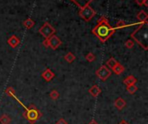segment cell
I'll return each mask as SVG.
<instances>
[{
    "instance_id": "obj_1",
    "label": "cell",
    "mask_w": 148,
    "mask_h": 124,
    "mask_svg": "<svg viewBox=\"0 0 148 124\" xmlns=\"http://www.w3.org/2000/svg\"><path fill=\"white\" fill-rule=\"evenodd\" d=\"M115 32V29L108 23V19L102 16L99 18L97 25L93 28L92 33L102 42H106Z\"/></svg>"
},
{
    "instance_id": "obj_2",
    "label": "cell",
    "mask_w": 148,
    "mask_h": 124,
    "mask_svg": "<svg viewBox=\"0 0 148 124\" xmlns=\"http://www.w3.org/2000/svg\"><path fill=\"white\" fill-rule=\"evenodd\" d=\"M131 37L144 49L147 50V38H148V28L147 22H140V26L132 33Z\"/></svg>"
},
{
    "instance_id": "obj_3",
    "label": "cell",
    "mask_w": 148,
    "mask_h": 124,
    "mask_svg": "<svg viewBox=\"0 0 148 124\" xmlns=\"http://www.w3.org/2000/svg\"><path fill=\"white\" fill-rule=\"evenodd\" d=\"M23 116L30 123L34 124L36 121H38L41 118L42 113L34 104H30L29 106L25 107V111L23 113Z\"/></svg>"
},
{
    "instance_id": "obj_4",
    "label": "cell",
    "mask_w": 148,
    "mask_h": 124,
    "mask_svg": "<svg viewBox=\"0 0 148 124\" xmlns=\"http://www.w3.org/2000/svg\"><path fill=\"white\" fill-rule=\"evenodd\" d=\"M79 15L86 22H89L95 16V11L94 10V9L90 5H87L84 8L80 9Z\"/></svg>"
},
{
    "instance_id": "obj_5",
    "label": "cell",
    "mask_w": 148,
    "mask_h": 124,
    "mask_svg": "<svg viewBox=\"0 0 148 124\" xmlns=\"http://www.w3.org/2000/svg\"><path fill=\"white\" fill-rule=\"evenodd\" d=\"M56 32V29L55 28L50 25L49 22H45L40 28H39V33L45 38V39H48L49 38L50 36H52Z\"/></svg>"
},
{
    "instance_id": "obj_6",
    "label": "cell",
    "mask_w": 148,
    "mask_h": 124,
    "mask_svg": "<svg viewBox=\"0 0 148 124\" xmlns=\"http://www.w3.org/2000/svg\"><path fill=\"white\" fill-rule=\"evenodd\" d=\"M111 73H111L110 69H108V67L107 66H105V65H103L101 67H99L96 70V72H95L96 76L100 79H101L102 81H106L111 76Z\"/></svg>"
},
{
    "instance_id": "obj_7",
    "label": "cell",
    "mask_w": 148,
    "mask_h": 124,
    "mask_svg": "<svg viewBox=\"0 0 148 124\" xmlns=\"http://www.w3.org/2000/svg\"><path fill=\"white\" fill-rule=\"evenodd\" d=\"M49 47H51L53 50H56L58 48V47L62 45V41L56 35H53L52 36L49 38Z\"/></svg>"
},
{
    "instance_id": "obj_8",
    "label": "cell",
    "mask_w": 148,
    "mask_h": 124,
    "mask_svg": "<svg viewBox=\"0 0 148 124\" xmlns=\"http://www.w3.org/2000/svg\"><path fill=\"white\" fill-rule=\"evenodd\" d=\"M8 44L12 47V48H16L19 44H20V40L16 35H11L9 39H8Z\"/></svg>"
},
{
    "instance_id": "obj_9",
    "label": "cell",
    "mask_w": 148,
    "mask_h": 124,
    "mask_svg": "<svg viewBox=\"0 0 148 124\" xmlns=\"http://www.w3.org/2000/svg\"><path fill=\"white\" fill-rule=\"evenodd\" d=\"M42 79L44 80H46L47 82H49V81H51L55 78V73L50 69H46L42 73Z\"/></svg>"
},
{
    "instance_id": "obj_10",
    "label": "cell",
    "mask_w": 148,
    "mask_h": 124,
    "mask_svg": "<svg viewBox=\"0 0 148 124\" xmlns=\"http://www.w3.org/2000/svg\"><path fill=\"white\" fill-rule=\"evenodd\" d=\"M88 92H89V94L91 95V96H93L94 98H97L101 93V88L98 86V85H93L90 89H89V91H88Z\"/></svg>"
},
{
    "instance_id": "obj_11",
    "label": "cell",
    "mask_w": 148,
    "mask_h": 124,
    "mask_svg": "<svg viewBox=\"0 0 148 124\" xmlns=\"http://www.w3.org/2000/svg\"><path fill=\"white\" fill-rule=\"evenodd\" d=\"M126 101L122 98H118L115 101H114V106L115 108H117L119 110H121L122 109H124L126 107Z\"/></svg>"
},
{
    "instance_id": "obj_12",
    "label": "cell",
    "mask_w": 148,
    "mask_h": 124,
    "mask_svg": "<svg viewBox=\"0 0 148 124\" xmlns=\"http://www.w3.org/2000/svg\"><path fill=\"white\" fill-rule=\"evenodd\" d=\"M72 2H74L80 9L84 8L87 5H89V3L93 1V0H70Z\"/></svg>"
},
{
    "instance_id": "obj_13",
    "label": "cell",
    "mask_w": 148,
    "mask_h": 124,
    "mask_svg": "<svg viewBox=\"0 0 148 124\" xmlns=\"http://www.w3.org/2000/svg\"><path fill=\"white\" fill-rule=\"evenodd\" d=\"M123 83L127 85V86H129V85H134L137 83V79L135 77H134L133 75H130L128 76L127 78H126L124 80H123Z\"/></svg>"
},
{
    "instance_id": "obj_14",
    "label": "cell",
    "mask_w": 148,
    "mask_h": 124,
    "mask_svg": "<svg viewBox=\"0 0 148 124\" xmlns=\"http://www.w3.org/2000/svg\"><path fill=\"white\" fill-rule=\"evenodd\" d=\"M137 19L140 22H147L148 15L145 10H141L139 12V14L137 15Z\"/></svg>"
},
{
    "instance_id": "obj_15",
    "label": "cell",
    "mask_w": 148,
    "mask_h": 124,
    "mask_svg": "<svg viewBox=\"0 0 148 124\" xmlns=\"http://www.w3.org/2000/svg\"><path fill=\"white\" fill-rule=\"evenodd\" d=\"M113 71H114V73L115 74L120 75V74H121V73L125 71V67H124L121 64H120V63L118 62L117 65L113 68Z\"/></svg>"
},
{
    "instance_id": "obj_16",
    "label": "cell",
    "mask_w": 148,
    "mask_h": 124,
    "mask_svg": "<svg viewBox=\"0 0 148 124\" xmlns=\"http://www.w3.org/2000/svg\"><path fill=\"white\" fill-rule=\"evenodd\" d=\"M75 59H76L75 55L73 53H71V52H69V53L64 56V60H65L68 63H72V62H74V61L75 60Z\"/></svg>"
},
{
    "instance_id": "obj_17",
    "label": "cell",
    "mask_w": 148,
    "mask_h": 124,
    "mask_svg": "<svg viewBox=\"0 0 148 124\" xmlns=\"http://www.w3.org/2000/svg\"><path fill=\"white\" fill-rule=\"evenodd\" d=\"M23 26H24L26 28L30 29V28H32L35 26V22H34L31 18H28V19H26V20L23 22Z\"/></svg>"
},
{
    "instance_id": "obj_18",
    "label": "cell",
    "mask_w": 148,
    "mask_h": 124,
    "mask_svg": "<svg viewBox=\"0 0 148 124\" xmlns=\"http://www.w3.org/2000/svg\"><path fill=\"white\" fill-rule=\"evenodd\" d=\"M5 93L8 95V96H10V97H12V98H14L15 99H16L20 104H21V102L16 98V91H15V90L12 88V87H8L6 90H5Z\"/></svg>"
},
{
    "instance_id": "obj_19",
    "label": "cell",
    "mask_w": 148,
    "mask_h": 124,
    "mask_svg": "<svg viewBox=\"0 0 148 124\" xmlns=\"http://www.w3.org/2000/svg\"><path fill=\"white\" fill-rule=\"evenodd\" d=\"M11 122V119L9 116L3 114L0 117V124H10Z\"/></svg>"
},
{
    "instance_id": "obj_20",
    "label": "cell",
    "mask_w": 148,
    "mask_h": 124,
    "mask_svg": "<svg viewBox=\"0 0 148 124\" xmlns=\"http://www.w3.org/2000/svg\"><path fill=\"white\" fill-rule=\"evenodd\" d=\"M117 63H118V61H117L114 58L111 57V58L107 61V66H108V67H110L111 69H113V68L117 65Z\"/></svg>"
},
{
    "instance_id": "obj_21",
    "label": "cell",
    "mask_w": 148,
    "mask_h": 124,
    "mask_svg": "<svg viewBox=\"0 0 148 124\" xmlns=\"http://www.w3.org/2000/svg\"><path fill=\"white\" fill-rule=\"evenodd\" d=\"M49 97H50V98H51V99H53V100H56V99H58V98H59L60 94H59V92H58L57 91L53 90V91L49 93Z\"/></svg>"
},
{
    "instance_id": "obj_22",
    "label": "cell",
    "mask_w": 148,
    "mask_h": 124,
    "mask_svg": "<svg viewBox=\"0 0 148 124\" xmlns=\"http://www.w3.org/2000/svg\"><path fill=\"white\" fill-rule=\"evenodd\" d=\"M138 90V87L134 85H129V86H127V91L130 93V94H134Z\"/></svg>"
},
{
    "instance_id": "obj_23",
    "label": "cell",
    "mask_w": 148,
    "mask_h": 124,
    "mask_svg": "<svg viewBox=\"0 0 148 124\" xmlns=\"http://www.w3.org/2000/svg\"><path fill=\"white\" fill-rule=\"evenodd\" d=\"M85 59L88 62H93L95 60V55L93 54V53H88L86 56H85Z\"/></svg>"
},
{
    "instance_id": "obj_24",
    "label": "cell",
    "mask_w": 148,
    "mask_h": 124,
    "mask_svg": "<svg viewBox=\"0 0 148 124\" xmlns=\"http://www.w3.org/2000/svg\"><path fill=\"white\" fill-rule=\"evenodd\" d=\"M115 27H116V28H124L125 27H127V24L123 20H121L116 23Z\"/></svg>"
},
{
    "instance_id": "obj_25",
    "label": "cell",
    "mask_w": 148,
    "mask_h": 124,
    "mask_svg": "<svg viewBox=\"0 0 148 124\" xmlns=\"http://www.w3.org/2000/svg\"><path fill=\"white\" fill-rule=\"evenodd\" d=\"M125 46H126V47L131 49V48H133L134 46V41H132V40H127V41H126V43H125Z\"/></svg>"
},
{
    "instance_id": "obj_26",
    "label": "cell",
    "mask_w": 148,
    "mask_h": 124,
    "mask_svg": "<svg viewBox=\"0 0 148 124\" xmlns=\"http://www.w3.org/2000/svg\"><path fill=\"white\" fill-rule=\"evenodd\" d=\"M56 124H68V122L65 121L63 118H60V119L56 122Z\"/></svg>"
},
{
    "instance_id": "obj_27",
    "label": "cell",
    "mask_w": 148,
    "mask_h": 124,
    "mask_svg": "<svg viewBox=\"0 0 148 124\" xmlns=\"http://www.w3.org/2000/svg\"><path fill=\"white\" fill-rule=\"evenodd\" d=\"M42 45H43L45 47H49V38H48V39H45V40L42 41Z\"/></svg>"
},
{
    "instance_id": "obj_28",
    "label": "cell",
    "mask_w": 148,
    "mask_h": 124,
    "mask_svg": "<svg viewBox=\"0 0 148 124\" xmlns=\"http://www.w3.org/2000/svg\"><path fill=\"white\" fill-rule=\"evenodd\" d=\"M144 2H145V0H135V3H136L138 5H140V6L143 5V4H144Z\"/></svg>"
},
{
    "instance_id": "obj_29",
    "label": "cell",
    "mask_w": 148,
    "mask_h": 124,
    "mask_svg": "<svg viewBox=\"0 0 148 124\" xmlns=\"http://www.w3.org/2000/svg\"><path fill=\"white\" fill-rule=\"evenodd\" d=\"M88 124H98V123H97L95 119H92V120L90 121V123Z\"/></svg>"
},
{
    "instance_id": "obj_30",
    "label": "cell",
    "mask_w": 148,
    "mask_h": 124,
    "mask_svg": "<svg viewBox=\"0 0 148 124\" xmlns=\"http://www.w3.org/2000/svg\"><path fill=\"white\" fill-rule=\"evenodd\" d=\"M118 124H129V123H128L127 121H125V120H122L121 122H120V123H119Z\"/></svg>"
},
{
    "instance_id": "obj_31",
    "label": "cell",
    "mask_w": 148,
    "mask_h": 124,
    "mask_svg": "<svg viewBox=\"0 0 148 124\" xmlns=\"http://www.w3.org/2000/svg\"><path fill=\"white\" fill-rule=\"evenodd\" d=\"M144 5H145L146 7H147V6H148V0H145V2H144Z\"/></svg>"
}]
</instances>
